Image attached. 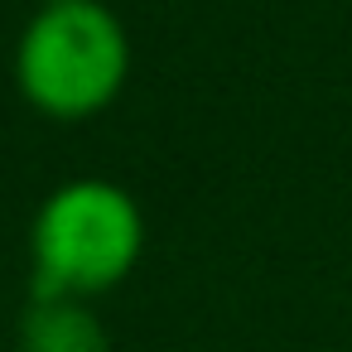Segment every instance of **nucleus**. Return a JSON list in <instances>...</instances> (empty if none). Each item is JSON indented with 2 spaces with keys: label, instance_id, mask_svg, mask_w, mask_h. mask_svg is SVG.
<instances>
[{
  "label": "nucleus",
  "instance_id": "nucleus-4",
  "mask_svg": "<svg viewBox=\"0 0 352 352\" xmlns=\"http://www.w3.org/2000/svg\"><path fill=\"white\" fill-rule=\"evenodd\" d=\"M39 6H63V0H39Z\"/></svg>",
  "mask_w": 352,
  "mask_h": 352
},
{
  "label": "nucleus",
  "instance_id": "nucleus-1",
  "mask_svg": "<svg viewBox=\"0 0 352 352\" xmlns=\"http://www.w3.org/2000/svg\"><path fill=\"white\" fill-rule=\"evenodd\" d=\"M150 241L131 188L102 174H78L49 188L30 222V294L97 299L131 280Z\"/></svg>",
  "mask_w": 352,
  "mask_h": 352
},
{
  "label": "nucleus",
  "instance_id": "nucleus-2",
  "mask_svg": "<svg viewBox=\"0 0 352 352\" xmlns=\"http://www.w3.org/2000/svg\"><path fill=\"white\" fill-rule=\"evenodd\" d=\"M131 82V34L107 0L39 6L15 39V87L58 126L97 121Z\"/></svg>",
  "mask_w": 352,
  "mask_h": 352
},
{
  "label": "nucleus",
  "instance_id": "nucleus-3",
  "mask_svg": "<svg viewBox=\"0 0 352 352\" xmlns=\"http://www.w3.org/2000/svg\"><path fill=\"white\" fill-rule=\"evenodd\" d=\"M20 352H111V333L92 299L30 294L20 314Z\"/></svg>",
  "mask_w": 352,
  "mask_h": 352
}]
</instances>
